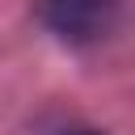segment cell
Wrapping results in <instances>:
<instances>
[{
	"label": "cell",
	"instance_id": "1",
	"mask_svg": "<svg viewBox=\"0 0 135 135\" xmlns=\"http://www.w3.org/2000/svg\"><path fill=\"white\" fill-rule=\"evenodd\" d=\"M38 17L55 38L72 46H89L114 30L118 0H38Z\"/></svg>",
	"mask_w": 135,
	"mask_h": 135
},
{
	"label": "cell",
	"instance_id": "2",
	"mask_svg": "<svg viewBox=\"0 0 135 135\" xmlns=\"http://www.w3.org/2000/svg\"><path fill=\"white\" fill-rule=\"evenodd\" d=\"M42 135H105V131H97V127H89V122H55V127H46Z\"/></svg>",
	"mask_w": 135,
	"mask_h": 135
}]
</instances>
